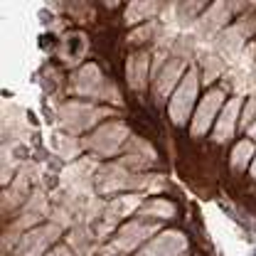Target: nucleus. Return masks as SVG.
<instances>
[{
    "instance_id": "5",
    "label": "nucleus",
    "mask_w": 256,
    "mask_h": 256,
    "mask_svg": "<svg viewBox=\"0 0 256 256\" xmlns=\"http://www.w3.org/2000/svg\"><path fill=\"white\" fill-rule=\"evenodd\" d=\"M254 136H256V128H254Z\"/></svg>"
},
{
    "instance_id": "4",
    "label": "nucleus",
    "mask_w": 256,
    "mask_h": 256,
    "mask_svg": "<svg viewBox=\"0 0 256 256\" xmlns=\"http://www.w3.org/2000/svg\"><path fill=\"white\" fill-rule=\"evenodd\" d=\"M254 113H256V101H252V104H249V106L244 109V123H247V121H249V118H252Z\"/></svg>"
},
{
    "instance_id": "3",
    "label": "nucleus",
    "mask_w": 256,
    "mask_h": 256,
    "mask_svg": "<svg viewBox=\"0 0 256 256\" xmlns=\"http://www.w3.org/2000/svg\"><path fill=\"white\" fill-rule=\"evenodd\" d=\"M252 150H254V146H252V143H239V146H237V153H234V165H237V168H242V165H244V160H249Z\"/></svg>"
},
{
    "instance_id": "2",
    "label": "nucleus",
    "mask_w": 256,
    "mask_h": 256,
    "mask_svg": "<svg viewBox=\"0 0 256 256\" xmlns=\"http://www.w3.org/2000/svg\"><path fill=\"white\" fill-rule=\"evenodd\" d=\"M234 113H237V101H232V104L227 106V111H224V116H222V123H219V133H217V138H224V136L232 133Z\"/></svg>"
},
{
    "instance_id": "6",
    "label": "nucleus",
    "mask_w": 256,
    "mask_h": 256,
    "mask_svg": "<svg viewBox=\"0 0 256 256\" xmlns=\"http://www.w3.org/2000/svg\"><path fill=\"white\" fill-rule=\"evenodd\" d=\"M254 173H256V168H254Z\"/></svg>"
},
{
    "instance_id": "1",
    "label": "nucleus",
    "mask_w": 256,
    "mask_h": 256,
    "mask_svg": "<svg viewBox=\"0 0 256 256\" xmlns=\"http://www.w3.org/2000/svg\"><path fill=\"white\" fill-rule=\"evenodd\" d=\"M219 101V94H210L205 101H202V109L197 113V121H195V133H202L205 131V123H210L212 113H215V106Z\"/></svg>"
}]
</instances>
